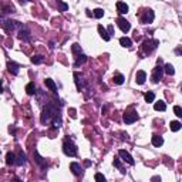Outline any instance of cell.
Wrapping results in <instances>:
<instances>
[{
  "instance_id": "1",
  "label": "cell",
  "mask_w": 182,
  "mask_h": 182,
  "mask_svg": "<svg viewBox=\"0 0 182 182\" xmlns=\"http://www.w3.org/2000/svg\"><path fill=\"white\" fill-rule=\"evenodd\" d=\"M57 114H58V110H57V107H54L51 103H48V104H46V107L43 108L40 121H41L43 125H47V124H50V122L53 121V118L56 117Z\"/></svg>"
},
{
  "instance_id": "2",
  "label": "cell",
  "mask_w": 182,
  "mask_h": 182,
  "mask_svg": "<svg viewBox=\"0 0 182 182\" xmlns=\"http://www.w3.org/2000/svg\"><path fill=\"white\" fill-rule=\"evenodd\" d=\"M63 152L67 157H75L77 155V145L71 140H65L64 144H63Z\"/></svg>"
},
{
  "instance_id": "3",
  "label": "cell",
  "mask_w": 182,
  "mask_h": 182,
  "mask_svg": "<svg viewBox=\"0 0 182 182\" xmlns=\"http://www.w3.org/2000/svg\"><path fill=\"white\" fill-rule=\"evenodd\" d=\"M159 46V40H145L142 44V50L145 54H151Z\"/></svg>"
},
{
  "instance_id": "4",
  "label": "cell",
  "mask_w": 182,
  "mask_h": 182,
  "mask_svg": "<svg viewBox=\"0 0 182 182\" xmlns=\"http://www.w3.org/2000/svg\"><path fill=\"white\" fill-rule=\"evenodd\" d=\"M2 27L5 28L7 33H12V31H14L17 27H22V24H20L19 22H16V20H5L3 24H2Z\"/></svg>"
},
{
  "instance_id": "5",
  "label": "cell",
  "mask_w": 182,
  "mask_h": 182,
  "mask_svg": "<svg viewBox=\"0 0 182 182\" xmlns=\"http://www.w3.org/2000/svg\"><path fill=\"white\" fill-rule=\"evenodd\" d=\"M162 75H164V67L161 65H157L152 71V75H151V80H152V83H159L161 80H162Z\"/></svg>"
},
{
  "instance_id": "6",
  "label": "cell",
  "mask_w": 182,
  "mask_h": 182,
  "mask_svg": "<svg viewBox=\"0 0 182 182\" xmlns=\"http://www.w3.org/2000/svg\"><path fill=\"white\" fill-rule=\"evenodd\" d=\"M154 19H155V14H154V12H152L151 9L144 10V13H142V16H141V22H142L144 24L152 23V22H154Z\"/></svg>"
},
{
  "instance_id": "7",
  "label": "cell",
  "mask_w": 182,
  "mask_h": 182,
  "mask_svg": "<svg viewBox=\"0 0 182 182\" xmlns=\"http://www.w3.org/2000/svg\"><path fill=\"white\" fill-rule=\"evenodd\" d=\"M19 38L23 40V41H30V38H31L30 30H28L26 26H23V24H22V27H20V30H19Z\"/></svg>"
},
{
  "instance_id": "8",
  "label": "cell",
  "mask_w": 182,
  "mask_h": 182,
  "mask_svg": "<svg viewBox=\"0 0 182 182\" xmlns=\"http://www.w3.org/2000/svg\"><path fill=\"white\" fill-rule=\"evenodd\" d=\"M117 24H118V27L121 28L124 33H128L131 30V23L128 22V20L124 19V17H118V19H117Z\"/></svg>"
},
{
  "instance_id": "9",
  "label": "cell",
  "mask_w": 182,
  "mask_h": 182,
  "mask_svg": "<svg viewBox=\"0 0 182 182\" xmlns=\"http://www.w3.org/2000/svg\"><path fill=\"white\" fill-rule=\"evenodd\" d=\"M138 120V114L135 111H130V112H125L124 114V122L125 124H132Z\"/></svg>"
},
{
  "instance_id": "10",
  "label": "cell",
  "mask_w": 182,
  "mask_h": 182,
  "mask_svg": "<svg viewBox=\"0 0 182 182\" xmlns=\"http://www.w3.org/2000/svg\"><path fill=\"white\" fill-rule=\"evenodd\" d=\"M118 155L122 158V161H125V162L130 164V165H134V164H135L134 158H132V157L130 155V152H127L125 150H120V151H118Z\"/></svg>"
},
{
  "instance_id": "11",
  "label": "cell",
  "mask_w": 182,
  "mask_h": 182,
  "mask_svg": "<svg viewBox=\"0 0 182 182\" xmlns=\"http://www.w3.org/2000/svg\"><path fill=\"white\" fill-rule=\"evenodd\" d=\"M34 161L40 165V168H43V169H46L47 167H48V164H47V161L44 158H43L41 155L38 154V151H34Z\"/></svg>"
},
{
  "instance_id": "12",
  "label": "cell",
  "mask_w": 182,
  "mask_h": 182,
  "mask_svg": "<svg viewBox=\"0 0 182 182\" xmlns=\"http://www.w3.org/2000/svg\"><path fill=\"white\" fill-rule=\"evenodd\" d=\"M26 162H27V157H26V154H24L23 151H19V154H17V157H16V164H14V165H17V167H23V165H26Z\"/></svg>"
},
{
  "instance_id": "13",
  "label": "cell",
  "mask_w": 182,
  "mask_h": 182,
  "mask_svg": "<svg viewBox=\"0 0 182 182\" xmlns=\"http://www.w3.org/2000/svg\"><path fill=\"white\" fill-rule=\"evenodd\" d=\"M145 80H147V73H145L144 70L137 71V74H135V83L137 84L142 85L145 83Z\"/></svg>"
},
{
  "instance_id": "14",
  "label": "cell",
  "mask_w": 182,
  "mask_h": 182,
  "mask_svg": "<svg viewBox=\"0 0 182 182\" xmlns=\"http://www.w3.org/2000/svg\"><path fill=\"white\" fill-rule=\"evenodd\" d=\"M70 169H71V172L74 174V175H77V177H81V175H83V168L80 167L78 162H71Z\"/></svg>"
},
{
  "instance_id": "15",
  "label": "cell",
  "mask_w": 182,
  "mask_h": 182,
  "mask_svg": "<svg viewBox=\"0 0 182 182\" xmlns=\"http://www.w3.org/2000/svg\"><path fill=\"white\" fill-rule=\"evenodd\" d=\"M19 64H16L14 61H7V70L9 73H12L13 75H17L19 74Z\"/></svg>"
},
{
  "instance_id": "16",
  "label": "cell",
  "mask_w": 182,
  "mask_h": 182,
  "mask_svg": "<svg viewBox=\"0 0 182 182\" xmlns=\"http://www.w3.org/2000/svg\"><path fill=\"white\" fill-rule=\"evenodd\" d=\"M74 81H75V85H77V90L84 88V80H83V75L81 74L74 73Z\"/></svg>"
},
{
  "instance_id": "17",
  "label": "cell",
  "mask_w": 182,
  "mask_h": 182,
  "mask_svg": "<svg viewBox=\"0 0 182 182\" xmlns=\"http://www.w3.org/2000/svg\"><path fill=\"white\" fill-rule=\"evenodd\" d=\"M98 33H100V36L103 37L104 41H110V40H111V36L108 34V31L101 26V24H98Z\"/></svg>"
},
{
  "instance_id": "18",
  "label": "cell",
  "mask_w": 182,
  "mask_h": 182,
  "mask_svg": "<svg viewBox=\"0 0 182 182\" xmlns=\"http://www.w3.org/2000/svg\"><path fill=\"white\" fill-rule=\"evenodd\" d=\"M117 10L120 14H125L128 13V5L127 3H124V2H117Z\"/></svg>"
},
{
  "instance_id": "19",
  "label": "cell",
  "mask_w": 182,
  "mask_h": 182,
  "mask_svg": "<svg viewBox=\"0 0 182 182\" xmlns=\"http://www.w3.org/2000/svg\"><path fill=\"white\" fill-rule=\"evenodd\" d=\"M151 142H152V145L154 147H162L164 145V138L161 135H152V140H151Z\"/></svg>"
},
{
  "instance_id": "20",
  "label": "cell",
  "mask_w": 182,
  "mask_h": 182,
  "mask_svg": "<svg viewBox=\"0 0 182 182\" xmlns=\"http://www.w3.org/2000/svg\"><path fill=\"white\" fill-rule=\"evenodd\" d=\"M44 84H46L47 88L51 90L53 93H57V85H56V83H54V80H51V78H46V80H44Z\"/></svg>"
},
{
  "instance_id": "21",
  "label": "cell",
  "mask_w": 182,
  "mask_h": 182,
  "mask_svg": "<svg viewBox=\"0 0 182 182\" xmlns=\"http://www.w3.org/2000/svg\"><path fill=\"white\" fill-rule=\"evenodd\" d=\"M85 61H87V56H85V54H83V53H80L78 56H77V58H75L74 65H75V67H78V65L84 64Z\"/></svg>"
},
{
  "instance_id": "22",
  "label": "cell",
  "mask_w": 182,
  "mask_h": 182,
  "mask_svg": "<svg viewBox=\"0 0 182 182\" xmlns=\"http://www.w3.org/2000/svg\"><path fill=\"white\" fill-rule=\"evenodd\" d=\"M120 44H121L122 47H125V48H130V47L132 46V40L128 37H121L120 38Z\"/></svg>"
},
{
  "instance_id": "23",
  "label": "cell",
  "mask_w": 182,
  "mask_h": 182,
  "mask_svg": "<svg viewBox=\"0 0 182 182\" xmlns=\"http://www.w3.org/2000/svg\"><path fill=\"white\" fill-rule=\"evenodd\" d=\"M6 164L7 165H14L16 164V155L13 152H7V155H6Z\"/></svg>"
},
{
  "instance_id": "24",
  "label": "cell",
  "mask_w": 182,
  "mask_h": 182,
  "mask_svg": "<svg viewBox=\"0 0 182 182\" xmlns=\"http://www.w3.org/2000/svg\"><path fill=\"white\" fill-rule=\"evenodd\" d=\"M154 110H155V111H165V110H167V104L159 100L158 103L154 104Z\"/></svg>"
},
{
  "instance_id": "25",
  "label": "cell",
  "mask_w": 182,
  "mask_h": 182,
  "mask_svg": "<svg viewBox=\"0 0 182 182\" xmlns=\"http://www.w3.org/2000/svg\"><path fill=\"white\" fill-rule=\"evenodd\" d=\"M124 75L122 74H115L114 77H112V81H114V84H117V85H121L124 84Z\"/></svg>"
},
{
  "instance_id": "26",
  "label": "cell",
  "mask_w": 182,
  "mask_h": 182,
  "mask_svg": "<svg viewBox=\"0 0 182 182\" xmlns=\"http://www.w3.org/2000/svg\"><path fill=\"white\" fill-rule=\"evenodd\" d=\"M44 61H46V57L40 56V54H38V56H33L31 57V63H33V64H43Z\"/></svg>"
},
{
  "instance_id": "27",
  "label": "cell",
  "mask_w": 182,
  "mask_h": 182,
  "mask_svg": "<svg viewBox=\"0 0 182 182\" xmlns=\"http://www.w3.org/2000/svg\"><path fill=\"white\" fill-rule=\"evenodd\" d=\"M164 73H167L168 75H174L175 74V68H174V65L171 64V63L165 64V67H164Z\"/></svg>"
},
{
  "instance_id": "28",
  "label": "cell",
  "mask_w": 182,
  "mask_h": 182,
  "mask_svg": "<svg viewBox=\"0 0 182 182\" xmlns=\"http://www.w3.org/2000/svg\"><path fill=\"white\" fill-rule=\"evenodd\" d=\"M26 93H27L28 95H34V94H36V85H34V83H28V84L26 85Z\"/></svg>"
},
{
  "instance_id": "29",
  "label": "cell",
  "mask_w": 182,
  "mask_h": 182,
  "mask_svg": "<svg viewBox=\"0 0 182 182\" xmlns=\"http://www.w3.org/2000/svg\"><path fill=\"white\" fill-rule=\"evenodd\" d=\"M181 127H182V124L179 121H171V124H169V128H171V131H174V132L179 131Z\"/></svg>"
},
{
  "instance_id": "30",
  "label": "cell",
  "mask_w": 182,
  "mask_h": 182,
  "mask_svg": "<svg viewBox=\"0 0 182 182\" xmlns=\"http://www.w3.org/2000/svg\"><path fill=\"white\" fill-rule=\"evenodd\" d=\"M57 7H58L60 12H65V10H68V5L64 3L63 0H57Z\"/></svg>"
},
{
  "instance_id": "31",
  "label": "cell",
  "mask_w": 182,
  "mask_h": 182,
  "mask_svg": "<svg viewBox=\"0 0 182 182\" xmlns=\"http://www.w3.org/2000/svg\"><path fill=\"white\" fill-rule=\"evenodd\" d=\"M53 125H54V128H60L61 127V115L60 114H57L56 117L53 118Z\"/></svg>"
},
{
  "instance_id": "32",
  "label": "cell",
  "mask_w": 182,
  "mask_h": 182,
  "mask_svg": "<svg viewBox=\"0 0 182 182\" xmlns=\"http://www.w3.org/2000/svg\"><path fill=\"white\" fill-rule=\"evenodd\" d=\"M2 12H3V13H14L16 9H14V6H12V5H6L2 7Z\"/></svg>"
},
{
  "instance_id": "33",
  "label": "cell",
  "mask_w": 182,
  "mask_h": 182,
  "mask_svg": "<svg viewBox=\"0 0 182 182\" xmlns=\"http://www.w3.org/2000/svg\"><path fill=\"white\" fill-rule=\"evenodd\" d=\"M145 101L147 103H154V100H155V94L152 93V91H148V93L145 94Z\"/></svg>"
},
{
  "instance_id": "34",
  "label": "cell",
  "mask_w": 182,
  "mask_h": 182,
  "mask_svg": "<svg viewBox=\"0 0 182 182\" xmlns=\"http://www.w3.org/2000/svg\"><path fill=\"white\" fill-rule=\"evenodd\" d=\"M94 17H97V19H101L104 16V10L103 9H95L94 10V13H93Z\"/></svg>"
},
{
  "instance_id": "35",
  "label": "cell",
  "mask_w": 182,
  "mask_h": 182,
  "mask_svg": "<svg viewBox=\"0 0 182 182\" xmlns=\"http://www.w3.org/2000/svg\"><path fill=\"white\" fill-rule=\"evenodd\" d=\"M174 112H175V115H177L178 118L182 117V108L179 107V105H175V107H174Z\"/></svg>"
},
{
  "instance_id": "36",
  "label": "cell",
  "mask_w": 182,
  "mask_h": 182,
  "mask_svg": "<svg viewBox=\"0 0 182 182\" xmlns=\"http://www.w3.org/2000/svg\"><path fill=\"white\" fill-rule=\"evenodd\" d=\"M71 50H73V53H75V54H80L81 53V47H80V44H73V47H71Z\"/></svg>"
},
{
  "instance_id": "37",
  "label": "cell",
  "mask_w": 182,
  "mask_h": 182,
  "mask_svg": "<svg viewBox=\"0 0 182 182\" xmlns=\"http://www.w3.org/2000/svg\"><path fill=\"white\" fill-rule=\"evenodd\" d=\"M94 179H95V181H98V182H104V181H105V177H104L103 174H95Z\"/></svg>"
},
{
  "instance_id": "38",
  "label": "cell",
  "mask_w": 182,
  "mask_h": 182,
  "mask_svg": "<svg viewBox=\"0 0 182 182\" xmlns=\"http://www.w3.org/2000/svg\"><path fill=\"white\" fill-rule=\"evenodd\" d=\"M112 164H114V167H115V168H121V162H120V159H118V158H114Z\"/></svg>"
},
{
  "instance_id": "39",
  "label": "cell",
  "mask_w": 182,
  "mask_h": 182,
  "mask_svg": "<svg viewBox=\"0 0 182 182\" xmlns=\"http://www.w3.org/2000/svg\"><path fill=\"white\" fill-rule=\"evenodd\" d=\"M108 34H110V36H112V34H114V26H108Z\"/></svg>"
},
{
  "instance_id": "40",
  "label": "cell",
  "mask_w": 182,
  "mask_h": 182,
  "mask_svg": "<svg viewBox=\"0 0 182 182\" xmlns=\"http://www.w3.org/2000/svg\"><path fill=\"white\" fill-rule=\"evenodd\" d=\"M70 115L73 118H75V110H74V108H71V110H70Z\"/></svg>"
},
{
  "instance_id": "41",
  "label": "cell",
  "mask_w": 182,
  "mask_h": 182,
  "mask_svg": "<svg viewBox=\"0 0 182 182\" xmlns=\"http://www.w3.org/2000/svg\"><path fill=\"white\" fill-rule=\"evenodd\" d=\"M151 181H161V177H152Z\"/></svg>"
},
{
  "instance_id": "42",
  "label": "cell",
  "mask_w": 182,
  "mask_h": 182,
  "mask_svg": "<svg viewBox=\"0 0 182 182\" xmlns=\"http://www.w3.org/2000/svg\"><path fill=\"white\" fill-rule=\"evenodd\" d=\"M84 167H91V161H85V162H84Z\"/></svg>"
},
{
  "instance_id": "43",
  "label": "cell",
  "mask_w": 182,
  "mask_h": 182,
  "mask_svg": "<svg viewBox=\"0 0 182 182\" xmlns=\"http://www.w3.org/2000/svg\"><path fill=\"white\" fill-rule=\"evenodd\" d=\"M3 22H5V19H3V16H2V14H0V26H2V24H3Z\"/></svg>"
},
{
  "instance_id": "44",
  "label": "cell",
  "mask_w": 182,
  "mask_h": 182,
  "mask_svg": "<svg viewBox=\"0 0 182 182\" xmlns=\"http://www.w3.org/2000/svg\"><path fill=\"white\" fill-rule=\"evenodd\" d=\"M27 2H28V0H20V3H22V5H26Z\"/></svg>"
},
{
  "instance_id": "45",
  "label": "cell",
  "mask_w": 182,
  "mask_h": 182,
  "mask_svg": "<svg viewBox=\"0 0 182 182\" xmlns=\"http://www.w3.org/2000/svg\"><path fill=\"white\" fill-rule=\"evenodd\" d=\"M3 93V87H2V80H0V94Z\"/></svg>"
}]
</instances>
